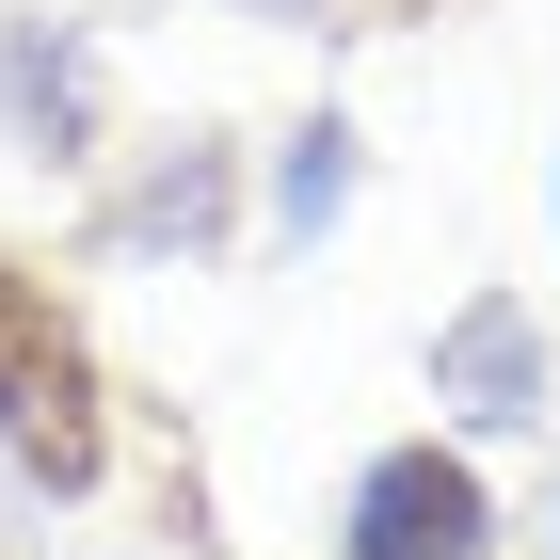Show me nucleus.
<instances>
[{
	"label": "nucleus",
	"mask_w": 560,
	"mask_h": 560,
	"mask_svg": "<svg viewBox=\"0 0 560 560\" xmlns=\"http://www.w3.org/2000/svg\"><path fill=\"white\" fill-rule=\"evenodd\" d=\"M337 192H352V129H304L289 161H272V209H289V241H320V224H337Z\"/></svg>",
	"instance_id": "obj_5"
},
{
	"label": "nucleus",
	"mask_w": 560,
	"mask_h": 560,
	"mask_svg": "<svg viewBox=\"0 0 560 560\" xmlns=\"http://www.w3.org/2000/svg\"><path fill=\"white\" fill-rule=\"evenodd\" d=\"M0 448H16L48 497L96 480V352H81V320H65L16 257H0Z\"/></svg>",
	"instance_id": "obj_1"
},
{
	"label": "nucleus",
	"mask_w": 560,
	"mask_h": 560,
	"mask_svg": "<svg viewBox=\"0 0 560 560\" xmlns=\"http://www.w3.org/2000/svg\"><path fill=\"white\" fill-rule=\"evenodd\" d=\"M432 400H465L480 432L545 417V337H528V304H465V320L432 337Z\"/></svg>",
	"instance_id": "obj_3"
},
{
	"label": "nucleus",
	"mask_w": 560,
	"mask_h": 560,
	"mask_svg": "<svg viewBox=\"0 0 560 560\" xmlns=\"http://www.w3.org/2000/svg\"><path fill=\"white\" fill-rule=\"evenodd\" d=\"M0 113L33 129V161H81V113H96V65H81V33L16 16V33H0Z\"/></svg>",
	"instance_id": "obj_4"
},
{
	"label": "nucleus",
	"mask_w": 560,
	"mask_h": 560,
	"mask_svg": "<svg viewBox=\"0 0 560 560\" xmlns=\"http://www.w3.org/2000/svg\"><path fill=\"white\" fill-rule=\"evenodd\" d=\"M480 545H497V497H480V465L432 448V432L352 480V528H337V560H480Z\"/></svg>",
	"instance_id": "obj_2"
},
{
	"label": "nucleus",
	"mask_w": 560,
	"mask_h": 560,
	"mask_svg": "<svg viewBox=\"0 0 560 560\" xmlns=\"http://www.w3.org/2000/svg\"><path fill=\"white\" fill-rule=\"evenodd\" d=\"M144 241H209V224H224V161H209V144H176V161H161V192H144Z\"/></svg>",
	"instance_id": "obj_6"
}]
</instances>
